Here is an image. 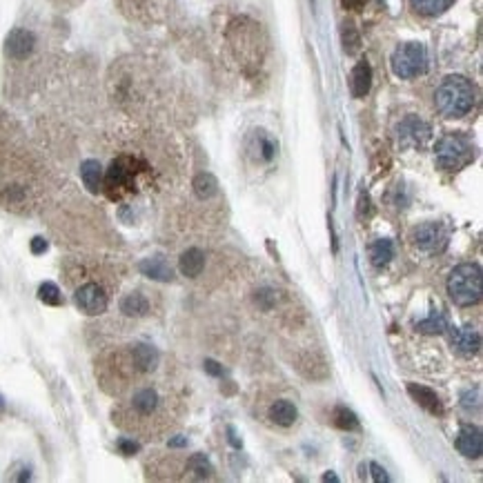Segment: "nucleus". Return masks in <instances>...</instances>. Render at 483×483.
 <instances>
[{
	"mask_svg": "<svg viewBox=\"0 0 483 483\" xmlns=\"http://www.w3.org/2000/svg\"><path fill=\"white\" fill-rule=\"evenodd\" d=\"M158 361H161L158 349L149 343H139V345L131 347V352H129L131 368L139 370V372H154Z\"/></svg>",
	"mask_w": 483,
	"mask_h": 483,
	"instance_id": "obj_11",
	"label": "nucleus"
},
{
	"mask_svg": "<svg viewBox=\"0 0 483 483\" xmlns=\"http://www.w3.org/2000/svg\"><path fill=\"white\" fill-rule=\"evenodd\" d=\"M408 392L414 401L419 403L423 410H428L430 414H435V416L443 414V403H441V398L437 396L435 390H430L425 386H416V383H408Z\"/></svg>",
	"mask_w": 483,
	"mask_h": 483,
	"instance_id": "obj_12",
	"label": "nucleus"
},
{
	"mask_svg": "<svg viewBox=\"0 0 483 483\" xmlns=\"http://www.w3.org/2000/svg\"><path fill=\"white\" fill-rule=\"evenodd\" d=\"M343 45H345L347 54H354L359 49L361 40H359V34H357L354 25H343Z\"/></svg>",
	"mask_w": 483,
	"mask_h": 483,
	"instance_id": "obj_28",
	"label": "nucleus"
},
{
	"mask_svg": "<svg viewBox=\"0 0 483 483\" xmlns=\"http://www.w3.org/2000/svg\"><path fill=\"white\" fill-rule=\"evenodd\" d=\"M38 298L47 305H60L63 303V296H60V290H58L56 283H43V286L38 288Z\"/></svg>",
	"mask_w": 483,
	"mask_h": 483,
	"instance_id": "obj_27",
	"label": "nucleus"
},
{
	"mask_svg": "<svg viewBox=\"0 0 483 483\" xmlns=\"http://www.w3.org/2000/svg\"><path fill=\"white\" fill-rule=\"evenodd\" d=\"M370 256H372V263L376 265V268H383V265H388L390 259L394 256V245L390 239H379L372 247H370Z\"/></svg>",
	"mask_w": 483,
	"mask_h": 483,
	"instance_id": "obj_23",
	"label": "nucleus"
},
{
	"mask_svg": "<svg viewBox=\"0 0 483 483\" xmlns=\"http://www.w3.org/2000/svg\"><path fill=\"white\" fill-rule=\"evenodd\" d=\"M36 49V36L29 29H11L5 40V54L13 60H25L34 54Z\"/></svg>",
	"mask_w": 483,
	"mask_h": 483,
	"instance_id": "obj_9",
	"label": "nucleus"
},
{
	"mask_svg": "<svg viewBox=\"0 0 483 483\" xmlns=\"http://www.w3.org/2000/svg\"><path fill=\"white\" fill-rule=\"evenodd\" d=\"M205 370H207L212 376H221V374H223V368H221V365L216 363V361H210V359L205 361Z\"/></svg>",
	"mask_w": 483,
	"mask_h": 483,
	"instance_id": "obj_33",
	"label": "nucleus"
},
{
	"mask_svg": "<svg viewBox=\"0 0 483 483\" xmlns=\"http://www.w3.org/2000/svg\"><path fill=\"white\" fill-rule=\"evenodd\" d=\"M185 445H188V439H183V437L170 439V447H185Z\"/></svg>",
	"mask_w": 483,
	"mask_h": 483,
	"instance_id": "obj_35",
	"label": "nucleus"
},
{
	"mask_svg": "<svg viewBox=\"0 0 483 483\" xmlns=\"http://www.w3.org/2000/svg\"><path fill=\"white\" fill-rule=\"evenodd\" d=\"M296 416H298V410L294 408V403L286 401V398H281V401L272 403V408H270V419L276 425H283V428L292 425L296 421Z\"/></svg>",
	"mask_w": 483,
	"mask_h": 483,
	"instance_id": "obj_19",
	"label": "nucleus"
},
{
	"mask_svg": "<svg viewBox=\"0 0 483 483\" xmlns=\"http://www.w3.org/2000/svg\"><path fill=\"white\" fill-rule=\"evenodd\" d=\"M161 406V396L154 388H143L131 396V410L139 416H152Z\"/></svg>",
	"mask_w": 483,
	"mask_h": 483,
	"instance_id": "obj_15",
	"label": "nucleus"
},
{
	"mask_svg": "<svg viewBox=\"0 0 483 483\" xmlns=\"http://www.w3.org/2000/svg\"><path fill=\"white\" fill-rule=\"evenodd\" d=\"M370 472H372V479H374V481H379V483H388V481H390V477H388L386 468H381L379 463H370Z\"/></svg>",
	"mask_w": 483,
	"mask_h": 483,
	"instance_id": "obj_31",
	"label": "nucleus"
},
{
	"mask_svg": "<svg viewBox=\"0 0 483 483\" xmlns=\"http://www.w3.org/2000/svg\"><path fill=\"white\" fill-rule=\"evenodd\" d=\"M343 5L347 9H361L365 5V0H343Z\"/></svg>",
	"mask_w": 483,
	"mask_h": 483,
	"instance_id": "obj_34",
	"label": "nucleus"
},
{
	"mask_svg": "<svg viewBox=\"0 0 483 483\" xmlns=\"http://www.w3.org/2000/svg\"><path fill=\"white\" fill-rule=\"evenodd\" d=\"M323 481H335V483H337V481H339V477H337V474H330V472H327V474L323 477Z\"/></svg>",
	"mask_w": 483,
	"mask_h": 483,
	"instance_id": "obj_36",
	"label": "nucleus"
},
{
	"mask_svg": "<svg viewBox=\"0 0 483 483\" xmlns=\"http://www.w3.org/2000/svg\"><path fill=\"white\" fill-rule=\"evenodd\" d=\"M392 72L398 78H416L428 72V52L421 43H403L392 54Z\"/></svg>",
	"mask_w": 483,
	"mask_h": 483,
	"instance_id": "obj_4",
	"label": "nucleus"
},
{
	"mask_svg": "<svg viewBox=\"0 0 483 483\" xmlns=\"http://www.w3.org/2000/svg\"><path fill=\"white\" fill-rule=\"evenodd\" d=\"M121 312L125 316H134V319H139V316H145L149 312V301L141 292H131L121 298Z\"/></svg>",
	"mask_w": 483,
	"mask_h": 483,
	"instance_id": "obj_20",
	"label": "nucleus"
},
{
	"mask_svg": "<svg viewBox=\"0 0 483 483\" xmlns=\"http://www.w3.org/2000/svg\"><path fill=\"white\" fill-rule=\"evenodd\" d=\"M335 425L341 428V430H359V419H357V414L352 410H347L343 406H339L335 410Z\"/></svg>",
	"mask_w": 483,
	"mask_h": 483,
	"instance_id": "obj_26",
	"label": "nucleus"
},
{
	"mask_svg": "<svg viewBox=\"0 0 483 483\" xmlns=\"http://www.w3.org/2000/svg\"><path fill=\"white\" fill-rule=\"evenodd\" d=\"M194 192L201 201H207V198L216 196V192H219V183H216V178L212 174L203 172L194 178Z\"/></svg>",
	"mask_w": 483,
	"mask_h": 483,
	"instance_id": "obj_22",
	"label": "nucleus"
},
{
	"mask_svg": "<svg viewBox=\"0 0 483 483\" xmlns=\"http://www.w3.org/2000/svg\"><path fill=\"white\" fill-rule=\"evenodd\" d=\"M139 270L152 281H161V283H170L174 278V270L170 268V263L161 259V256H152L145 259L139 263Z\"/></svg>",
	"mask_w": 483,
	"mask_h": 483,
	"instance_id": "obj_14",
	"label": "nucleus"
},
{
	"mask_svg": "<svg viewBox=\"0 0 483 483\" xmlns=\"http://www.w3.org/2000/svg\"><path fill=\"white\" fill-rule=\"evenodd\" d=\"M74 301H76L80 312L96 316V314H103L107 310L109 298H107L105 290L98 286V283H85V286H80L76 290Z\"/></svg>",
	"mask_w": 483,
	"mask_h": 483,
	"instance_id": "obj_6",
	"label": "nucleus"
},
{
	"mask_svg": "<svg viewBox=\"0 0 483 483\" xmlns=\"http://www.w3.org/2000/svg\"><path fill=\"white\" fill-rule=\"evenodd\" d=\"M477 94H474V85L463 76H447L437 94H435V103L437 109L445 116V119H461V116L470 114V109L474 107Z\"/></svg>",
	"mask_w": 483,
	"mask_h": 483,
	"instance_id": "obj_1",
	"label": "nucleus"
},
{
	"mask_svg": "<svg viewBox=\"0 0 483 483\" xmlns=\"http://www.w3.org/2000/svg\"><path fill=\"white\" fill-rule=\"evenodd\" d=\"M457 450L468 459H479L483 452V435L477 425H463L457 437Z\"/></svg>",
	"mask_w": 483,
	"mask_h": 483,
	"instance_id": "obj_10",
	"label": "nucleus"
},
{
	"mask_svg": "<svg viewBox=\"0 0 483 483\" xmlns=\"http://www.w3.org/2000/svg\"><path fill=\"white\" fill-rule=\"evenodd\" d=\"M139 161L123 156V158H116L112 163V168L107 170V178H105V188L109 198H119L127 192H131L134 188V180L139 174Z\"/></svg>",
	"mask_w": 483,
	"mask_h": 483,
	"instance_id": "obj_5",
	"label": "nucleus"
},
{
	"mask_svg": "<svg viewBox=\"0 0 483 483\" xmlns=\"http://www.w3.org/2000/svg\"><path fill=\"white\" fill-rule=\"evenodd\" d=\"M31 252H34V254H45L47 252V241L36 237L34 241H31Z\"/></svg>",
	"mask_w": 483,
	"mask_h": 483,
	"instance_id": "obj_32",
	"label": "nucleus"
},
{
	"mask_svg": "<svg viewBox=\"0 0 483 483\" xmlns=\"http://www.w3.org/2000/svg\"><path fill=\"white\" fill-rule=\"evenodd\" d=\"M437 165L445 172H457L474 158V145L463 134H447L435 147Z\"/></svg>",
	"mask_w": 483,
	"mask_h": 483,
	"instance_id": "obj_3",
	"label": "nucleus"
},
{
	"mask_svg": "<svg viewBox=\"0 0 483 483\" xmlns=\"http://www.w3.org/2000/svg\"><path fill=\"white\" fill-rule=\"evenodd\" d=\"M416 13L421 16H441L452 7L455 0H410Z\"/></svg>",
	"mask_w": 483,
	"mask_h": 483,
	"instance_id": "obj_21",
	"label": "nucleus"
},
{
	"mask_svg": "<svg viewBox=\"0 0 483 483\" xmlns=\"http://www.w3.org/2000/svg\"><path fill=\"white\" fill-rule=\"evenodd\" d=\"M188 468H190V472H194L198 479H205V477H210L212 472H214V468H212V463H210V459L205 457V455H192L190 459H188Z\"/></svg>",
	"mask_w": 483,
	"mask_h": 483,
	"instance_id": "obj_25",
	"label": "nucleus"
},
{
	"mask_svg": "<svg viewBox=\"0 0 483 483\" xmlns=\"http://www.w3.org/2000/svg\"><path fill=\"white\" fill-rule=\"evenodd\" d=\"M178 268H180L183 276L196 278L198 274L203 272V268H205V254H203V249H198V247L185 249V252L180 254Z\"/></svg>",
	"mask_w": 483,
	"mask_h": 483,
	"instance_id": "obj_17",
	"label": "nucleus"
},
{
	"mask_svg": "<svg viewBox=\"0 0 483 483\" xmlns=\"http://www.w3.org/2000/svg\"><path fill=\"white\" fill-rule=\"evenodd\" d=\"M116 445H119V450H121V452H123V455H127V457H131V455H136V452H139V450H141V445H139L136 441H131V439H125V437H121V439H119V443H116Z\"/></svg>",
	"mask_w": 483,
	"mask_h": 483,
	"instance_id": "obj_29",
	"label": "nucleus"
},
{
	"mask_svg": "<svg viewBox=\"0 0 483 483\" xmlns=\"http://www.w3.org/2000/svg\"><path fill=\"white\" fill-rule=\"evenodd\" d=\"M372 87V67L368 60H359L354 65L352 74H349V89L354 98H363Z\"/></svg>",
	"mask_w": 483,
	"mask_h": 483,
	"instance_id": "obj_13",
	"label": "nucleus"
},
{
	"mask_svg": "<svg viewBox=\"0 0 483 483\" xmlns=\"http://www.w3.org/2000/svg\"><path fill=\"white\" fill-rule=\"evenodd\" d=\"M3 410H5V398L0 396V412H3Z\"/></svg>",
	"mask_w": 483,
	"mask_h": 483,
	"instance_id": "obj_37",
	"label": "nucleus"
},
{
	"mask_svg": "<svg viewBox=\"0 0 483 483\" xmlns=\"http://www.w3.org/2000/svg\"><path fill=\"white\" fill-rule=\"evenodd\" d=\"M452 345L459 349L461 354H477L479 347H481V335L470 325L459 327L452 335Z\"/></svg>",
	"mask_w": 483,
	"mask_h": 483,
	"instance_id": "obj_16",
	"label": "nucleus"
},
{
	"mask_svg": "<svg viewBox=\"0 0 483 483\" xmlns=\"http://www.w3.org/2000/svg\"><path fill=\"white\" fill-rule=\"evenodd\" d=\"M483 274L474 263H463L447 276V294L457 305H474L481 301Z\"/></svg>",
	"mask_w": 483,
	"mask_h": 483,
	"instance_id": "obj_2",
	"label": "nucleus"
},
{
	"mask_svg": "<svg viewBox=\"0 0 483 483\" xmlns=\"http://www.w3.org/2000/svg\"><path fill=\"white\" fill-rule=\"evenodd\" d=\"M412 241L416 247L423 249V252H430V254L443 252L447 245V232L443 229L441 223H425L414 229Z\"/></svg>",
	"mask_w": 483,
	"mask_h": 483,
	"instance_id": "obj_8",
	"label": "nucleus"
},
{
	"mask_svg": "<svg viewBox=\"0 0 483 483\" xmlns=\"http://www.w3.org/2000/svg\"><path fill=\"white\" fill-rule=\"evenodd\" d=\"M396 136L403 147H423L432 136V129L425 121L416 119V116H406L396 127Z\"/></svg>",
	"mask_w": 483,
	"mask_h": 483,
	"instance_id": "obj_7",
	"label": "nucleus"
},
{
	"mask_svg": "<svg viewBox=\"0 0 483 483\" xmlns=\"http://www.w3.org/2000/svg\"><path fill=\"white\" fill-rule=\"evenodd\" d=\"M445 316L441 312H432L425 321H419L416 323V330L423 332V335H441V332L445 330Z\"/></svg>",
	"mask_w": 483,
	"mask_h": 483,
	"instance_id": "obj_24",
	"label": "nucleus"
},
{
	"mask_svg": "<svg viewBox=\"0 0 483 483\" xmlns=\"http://www.w3.org/2000/svg\"><path fill=\"white\" fill-rule=\"evenodd\" d=\"M80 178L85 183V188L92 194H98L103 190V168L98 161H85L80 165Z\"/></svg>",
	"mask_w": 483,
	"mask_h": 483,
	"instance_id": "obj_18",
	"label": "nucleus"
},
{
	"mask_svg": "<svg viewBox=\"0 0 483 483\" xmlns=\"http://www.w3.org/2000/svg\"><path fill=\"white\" fill-rule=\"evenodd\" d=\"M479 406H481V403H479V390H474V392H465V394H463V408H465V410H472V408L479 410Z\"/></svg>",
	"mask_w": 483,
	"mask_h": 483,
	"instance_id": "obj_30",
	"label": "nucleus"
}]
</instances>
